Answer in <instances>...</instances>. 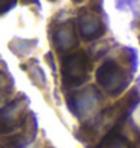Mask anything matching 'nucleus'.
Wrapping results in <instances>:
<instances>
[{"label": "nucleus", "instance_id": "obj_5", "mask_svg": "<svg viewBox=\"0 0 140 148\" xmlns=\"http://www.w3.org/2000/svg\"><path fill=\"white\" fill-rule=\"evenodd\" d=\"M80 32H82V35L84 38L92 39V38H97L101 35L103 27L97 17L86 15L84 18H80Z\"/></svg>", "mask_w": 140, "mask_h": 148}, {"label": "nucleus", "instance_id": "obj_6", "mask_svg": "<svg viewBox=\"0 0 140 148\" xmlns=\"http://www.w3.org/2000/svg\"><path fill=\"white\" fill-rule=\"evenodd\" d=\"M97 148H128V140L118 133H110L99 142Z\"/></svg>", "mask_w": 140, "mask_h": 148}, {"label": "nucleus", "instance_id": "obj_1", "mask_svg": "<svg viewBox=\"0 0 140 148\" xmlns=\"http://www.w3.org/2000/svg\"><path fill=\"white\" fill-rule=\"evenodd\" d=\"M97 79L98 83L111 94H119L128 85V77L125 76L124 70L115 62H105L98 70Z\"/></svg>", "mask_w": 140, "mask_h": 148}, {"label": "nucleus", "instance_id": "obj_7", "mask_svg": "<svg viewBox=\"0 0 140 148\" xmlns=\"http://www.w3.org/2000/svg\"><path fill=\"white\" fill-rule=\"evenodd\" d=\"M56 44L59 49H69L74 44V33H72L71 26H65L56 33Z\"/></svg>", "mask_w": 140, "mask_h": 148}, {"label": "nucleus", "instance_id": "obj_2", "mask_svg": "<svg viewBox=\"0 0 140 148\" xmlns=\"http://www.w3.org/2000/svg\"><path fill=\"white\" fill-rule=\"evenodd\" d=\"M62 74L65 83L69 86H75L84 82L88 77V65H86V59L82 53L72 55L65 59L62 65Z\"/></svg>", "mask_w": 140, "mask_h": 148}, {"label": "nucleus", "instance_id": "obj_3", "mask_svg": "<svg viewBox=\"0 0 140 148\" xmlns=\"http://www.w3.org/2000/svg\"><path fill=\"white\" fill-rule=\"evenodd\" d=\"M23 104L20 100H15L6 107L0 110V134L14 132L23 124L21 119V112H23Z\"/></svg>", "mask_w": 140, "mask_h": 148}, {"label": "nucleus", "instance_id": "obj_4", "mask_svg": "<svg viewBox=\"0 0 140 148\" xmlns=\"http://www.w3.org/2000/svg\"><path fill=\"white\" fill-rule=\"evenodd\" d=\"M97 104V95L93 91H84V92H80L74 97V106L75 107H71L78 116H83V115H88V113L95 107Z\"/></svg>", "mask_w": 140, "mask_h": 148}]
</instances>
